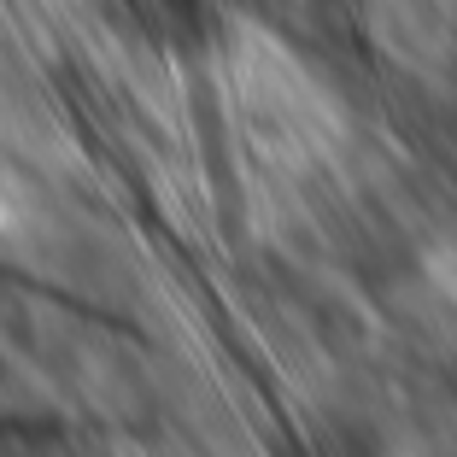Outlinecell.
Masks as SVG:
<instances>
[{
    "label": "cell",
    "instance_id": "cell-1",
    "mask_svg": "<svg viewBox=\"0 0 457 457\" xmlns=\"http://www.w3.org/2000/svg\"><path fill=\"white\" fill-rule=\"evenodd\" d=\"M118 6L159 47H205L223 24V0H118Z\"/></svg>",
    "mask_w": 457,
    "mask_h": 457
}]
</instances>
